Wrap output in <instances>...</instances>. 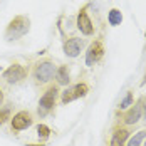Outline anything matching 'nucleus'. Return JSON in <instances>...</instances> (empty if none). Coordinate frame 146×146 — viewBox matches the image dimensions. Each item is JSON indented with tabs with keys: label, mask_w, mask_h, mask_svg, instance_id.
Returning <instances> with one entry per match:
<instances>
[{
	"label": "nucleus",
	"mask_w": 146,
	"mask_h": 146,
	"mask_svg": "<svg viewBox=\"0 0 146 146\" xmlns=\"http://www.w3.org/2000/svg\"><path fill=\"white\" fill-rule=\"evenodd\" d=\"M129 129H128V128H117L116 131L113 133V136H114V138H116L117 141H121V143H124V141H126V139H128V138H129Z\"/></svg>",
	"instance_id": "nucleus-15"
},
{
	"label": "nucleus",
	"mask_w": 146,
	"mask_h": 146,
	"mask_svg": "<svg viewBox=\"0 0 146 146\" xmlns=\"http://www.w3.org/2000/svg\"><path fill=\"white\" fill-rule=\"evenodd\" d=\"M56 81L59 86H67L71 82V76H69V67L67 66H59L56 71Z\"/></svg>",
	"instance_id": "nucleus-11"
},
{
	"label": "nucleus",
	"mask_w": 146,
	"mask_h": 146,
	"mask_svg": "<svg viewBox=\"0 0 146 146\" xmlns=\"http://www.w3.org/2000/svg\"><path fill=\"white\" fill-rule=\"evenodd\" d=\"M89 92V84L88 82H77L71 88H67L66 91L60 92V102L62 104H69V102L76 101V99H81V98H86Z\"/></svg>",
	"instance_id": "nucleus-4"
},
{
	"label": "nucleus",
	"mask_w": 146,
	"mask_h": 146,
	"mask_svg": "<svg viewBox=\"0 0 146 146\" xmlns=\"http://www.w3.org/2000/svg\"><path fill=\"white\" fill-rule=\"evenodd\" d=\"M0 71H2V66H0Z\"/></svg>",
	"instance_id": "nucleus-20"
},
{
	"label": "nucleus",
	"mask_w": 146,
	"mask_h": 146,
	"mask_svg": "<svg viewBox=\"0 0 146 146\" xmlns=\"http://www.w3.org/2000/svg\"><path fill=\"white\" fill-rule=\"evenodd\" d=\"M145 138H146V129H141V131H138L131 139H129L128 146H141L143 141H145Z\"/></svg>",
	"instance_id": "nucleus-13"
},
{
	"label": "nucleus",
	"mask_w": 146,
	"mask_h": 146,
	"mask_svg": "<svg viewBox=\"0 0 146 146\" xmlns=\"http://www.w3.org/2000/svg\"><path fill=\"white\" fill-rule=\"evenodd\" d=\"M25 76H27V69H25L22 64H19V62L9 66V67L3 71V74H2L3 81L9 82V84H19V82H22V81L25 79Z\"/></svg>",
	"instance_id": "nucleus-5"
},
{
	"label": "nucleus",
	"mask_w": 146,
	"mask_h": 146,
	"mask_svg": "<svg viewBox=\"0 0 146 146\" xmlns=\"http://www.w3.org/2000/svg\"><path fill=\"white\" fill-rule=\"evenodd\" d=\"M32 123H34V117L30 114L29 111H19V113H15L14 117L10 119V128H12V133H19V131H24V129H27L32 126Z\"/></svg>",
	"instance_id": "nucleus-6"
},
{
	"label": "nucleus",
	"mask_w": 146,
	"mask_h": 146,
	"mask_svg": "<svg viewBox=\"0 0 146 146\" xmlns=\"http://www.w3.org/2000/svg\"><path fill=\"white\" fill-rule=\"evenodd\" d=\"M108 22H109V25H113V27L119 25V24L123 22V14H121V10H119V9H111V10L108 12Z\"/></svg>",
	"instance_id": "nucleus-12"
},
{
	"label": "nucleus",
	"mask_w": 146,
	"mask_h": 146,
	"mask_svg": "<svg viewBox=\"0 0 146 146\" xmlns=\"http://www.w3.org/2000/svg\"><path fill=\"white\" fill-rule=\"evenodd\" d=\"M104 56V44L101 39H96L94 42H91L88 52H86V66L92 67L96 62H99Z\"/></svg>",
	"instance_id": "nucleus-7"
},
{
	"label": "nucleus",
	"mask_w": 146,
	"mask_h": 146,
	"mask_svg": "<svg viewBox=\"0 0 146 146\" xmlns=\"http://www.w3.org/2000/svg\"><path fill=\"white\" fill-rule=\"evenodd\" d=\"M86 45V40L81 37H71L64 42V54L67 57H77Z\"/></svg>",
	"instance_id": "nucleus-9"
},
{
	"label": "nucleus",
	"mask_w": 146,
	"mask_h": 146,
	"mask_svg": "<svg viewBox=\"0 0 146 146\" xmlns=\"http://www.w3.org/2000/svg\"><path fill=\"white\" fill-rule=\"evenodd\" d=\"M56 71H57V66L54 64V60L50 59H40L34 64V69H32V76L37 82H49L56 77Z\"/></svg>",
	"instance_id": "nucleus-2"
},
{
	"label": "nucleus",
	"mask_w": 146,
	"mask_h": 146,
	"mask_svg": "<svg viewBox=\"0 0 146 146\" xmlns=\"http://www.w3.org/2000/svg\"><path fill=\"white\" fill-rule=\"evenodd\" d=\"M57 96H59V88H57V86H49V88L45 89L44 94H42V96H40V99H39V108H37L39 116H40V117L47 116V114L56 108Z\"/></svg>",
	"instance_id": "nucleus-3"
},
{
	"label": "nucleus",
	"mask_w": 146,
	"mask_h": 146,
	"mask_svg": "<svg viewBox=\"0 0 146 146\" xmlns=\"http://www.w3.org/2000/svg\"><path fill=\"white\" fill-rule=\"evenodd\" d=\"M9 119H12V117H10V108H9V106L0 108V126L5 124Z\"/></svg>",
	"instance_id": "nucleus-16"
},
{
	"label": "nucleus",
	"mask_w": 146,
	"mask_h": 146,
	"mask_svg": "<svg viewBox=\"0 0 146 146\" xmlns=\"http://www.w3.org/2000/svg\"><path fill=\"white\" fill-rule=\"evenodd\" d=\"M141 113H143V99H139V101L136 102L133 108H129V109H128V113H126V114H124V117H123L124 124H128V126L136 124V123L141 119Z\"/></svg>",
	"instance_id": "nucleus-10"
},
{
	"label": "nucleus",
	"mask_w": 146,
	"mask_h": 146,
	"mask_svg": "<svg viewBox=\"0 0 146 146\" xmlns=\"http://www.w3.org/2000/svg\"><path fill=\"white\" fill-rule=\"evenodd\" d=\"M143 146H146V143H145V145H143Z\"/></svg>",
	"instance_id": "nucleus-21"
},
{
	"label": "nucleus",
	"mask_w": 146,
	"mask_h": 146,
	"mask_svg": "<svg viewBox=\"0 0 146 146\" xmlns=\"http://www.w3.org/2000/svg\"><path fill=\"white\" fill-rule=\"evenodd\" d=\"M30 30V19L27 15H15L14 19L9 22L7 29L3 32V37L5 40L12 42V40H17L24 35H27Z\"/></svg>",
	"instance_id": "nucleus-1"
},
{
	"label": "nucleus",
	"mask_w": 146,
	"mask_h": 146,
	"mask_svg": "<svg viewBox=\"0 0 146 146\" xmlns=\"http://www.w3.org/2000/svg\"><path fill=\"white\" fill-rule=\"evenodd\" d=\"M25 146H45V145H42V143H40V145H34V143H29V145H25Z\"/></svg>",
	"instance_id": "nucleus-19"
},
{
	"label": "nucleus",
	"mask_w": 146,
	"mask_h": 146,
	"mask_svg": "<svg viewBox=\"0 0 146 146\" xmlns=\"http://www.w3.org/2000/svg\"><path fill=\"white\" fill-rule=\"evenodd\" d=\"M50 128L44 124V123H40V124H37V136H39V139H49V136H50Z\"/></svg>",
	"instance_id": "nucleus-14"
},
{
	"label": "nucleus",
	"mask_w": 146,
	"mask_h": 146,
	"mask_svg": "<svg viewBox=\"0 0 146 146\" xmlns=\"http://www.w3.org/2000/svg\"><path fill=\"white\" fill-rule=\"evenodd\" d=\"M88 7L89 5H84L77 12V29L81 30L82 35H92L94 34V25H92V22L88 15Z\"/></svg>",
	"instance_id": "nucleus-8"
},
{
	"label": "nucleus",
	"mask_w": 146,
	"mask_h": 146,
	"mask_svg": "<svg viewBox=\"0 0 146 146\" xmlns=\"http://www.w3.org/2000/svg\"><path fill=\"white\" fill-rule=\"evenodd\" d=\"M129 106H133V92H126L124 99L119 102V109H128Z\"/></svg>",
	"instance_id": "nucleus-17"
},
{
	"label": "nucleus",
	"mask_w": 146,
	"mask_h": 146,
	"mask_svg": "<svg viewBox=\"0 0 146 146\" xmlns=\"http://www.w3.org/2000/svg\"><path fill=\"white\" fill-rule=\"evenodd\" d=\"M2 102H3V91L0 89V104H2Z\"/></svg>",
	"instance_id": "nucleus-18"
}]
</instances>
